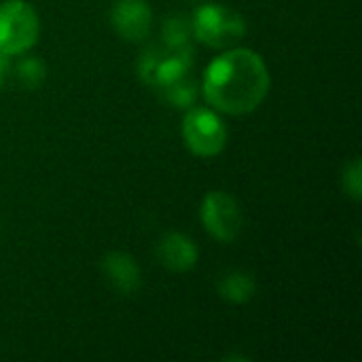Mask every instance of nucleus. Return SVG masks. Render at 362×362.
Instances as JSON below:
<instances>
[{"label":"nucleus","mask_w":362,"mask_h":362,"mask_svg":"<svg viewBox=\"0 0 362 362\" xmlns=\"http://www.w3.org/2000/svg\"><path fill=\"white\" fill-rule=\"evenodd\" d=\"M272 76L265 59L246 47H231L214 57L202 81V91L216 112L250 115L267 98Z\"/></svg>","instance_id":"nucleus-1"},{"label":"nucleus","mask_w":362,"mask_h":362,"mask_svg":"<svg viewBox=\"0 0 362 362\" xmlns=\"http://www.w3.org/2000/svg\"><path fill=\"white\" fill-rule=\"evenodd\" d=\"M193 38L212 49H229L246 34L244 17L227 4L206 2L191 15Z\"/></svg>","instance_id":"nucleus-2"},{"label":"nucleus","mask_w":362,"mask_h":362,"mask_svg":"<svg viewBox=\"0 0 362 362\" xmlns=\"http://www.w3.org/2000/svg\"><path fill=\"white\" fill-rule=\"evenodd\" d=\"M40 36V19L28 0L0 2V55L28 53Z\"/></svg>","instance_id":"nucleus-3"},{"label":"nucleus","mask_w":362,"mask_h":362,"mask_svg":"<svg viewBox=\"0 0 362 362\" xmlns=\"http://www.w3.org/2000/svg\"><path fill=\"white\" fill-rule=\"evenodd\" d=\"M182 140L197 157H216L227 146V127L214 108L191 106L182 119Z\"/></svg>","instance_id":"nucleus-4"},{"label":"nucleus","mask_w":362,"mask_h":362,"mask_svg":"<svg viewBox=\"0 0 362 362\" xmlns=\"http://www.w3.org/2000/svg\"><path fill=\"white\" fill-rule=\"evenodd\" d=\"M199 218L204 229L218 242L231 244L244 229V214L238 199L227 191H210L202 199Z\"/></svg>","instance_id":"nucleus-5"},{"label":"nucleus","mask_w":362,"mask_h":362,"mask_svg":"<svg viewBox=\"0 0 362 362\" xmlns=\"http://www.w3.org/2000/svg\"><path fill=\"white\" fill-rule=\"evenodd\" d=\"M193 64L191 47H165V49H148L140 55L138 72L140 78L157 89L182 78L189 74Z\"/></svg>","instance_id":"nucleus-6"},{"label":"nucleus","mask_w":362,"mask_h":362,"mask_svg":"<svg viewBox=\"0 0 362 362\" xmlns=\"http://www.w3.org/2000/svg\"><path fill=\"white\" fill-rule=\"evenodd\" d=\"M115 32L129 42H142L153 30V8L148 0H117L110 6Z\"/></svg>","instance_id":"nucleus-7"},{"label":"nucleus","mask_w":362,"mask_h":362,"mask_svg":"<svg viewBox=\"0 0 362 362\" xmlns=\"http://www.w3.org/2000/svg\"><path fill=\"white\" fill-rule=\"evenodd\" d=\"M157 259L165 269L176 272V274H185L197 265L199 250H197V244L187 233L168 231L157 242Z\"/></svg>","instance_id":"nucleus-8"},{"label":"nucleus","mask_w":362,"mask_h":362,"mask_svg":"<svg viewBox=\"0 0 362 362\" xmlns=\"http://www.w3.org/2000/svg\"><path fill=\"white\" fill-rule=\"evenodd\" d=\"M100 269H102L104 278L108 280V284L121 295H134L142 284L140 265L136 263V259L129 252L112 250V252L104 255L100 261Z\"/></svg>","instance_id":"nucleus-9"},{"label":"nucleus","mask_w":362,"mask_h":362,"mask_svg":"<svg viewBox=\"0 0 362 362\" xmlns=\"http://www.w3.org/2000/svg\"><path fill=\"white\" fill-rule=\"evenodd\" d=\"M216 291L223 301L233 305H244L257 295V280L250 272L244 269H231L221 276Z\"/></svg>","instance_id":"nucleus-10"},{"label":"nucleus","mask_w":362,"mask_h":362,"mask_svg":"<svg viewBox=\"0 0 362 362\" xmlns=\"http://www.w3.org/2000/svg\"><path fill=\"white\" fill-rule=\"evenodd\" d=\"M47 76V66L40 57L36 55H25L17 62V78L23 87L28 89H36L45 83Z\"/></svg>","instance_id":"nucleus-11"},{"label":"nucleus","mask_w":362,"mask_h":362,"mask_svg":"<svg viewBox=\"0 0 362 362\" xmlns=\"http://www.w3.org/2000/svg\"><path fill=\"white\" fill-rule=\"evenodd\" d=\"M193 32H191V17L174 15L163 25V40L165 47H189Z\"/></svg>","instance_id":"nucleus-12"},{"label":"nucleus","mask_w":362,"mask_h":362,"mask_svg":"<svg viewBox=\"0 0 362 362\" xmlns=\"http://www.w3.org/2000/svg\"><path fill=\"white\" fill-rule=\"evenodd\" d=\"M163 95H165V100L170 102V104H174V106H178V108H191L193 106V102H195V83H191L187 76H182V78H178V81H174V83H170V85H165L163 89Z\"/></svg>","instance_id":"nucleus-13"},{"label":"nucleus","mask_w":362,"mask_h":362,"mask_svg":"<svg viewBox=\"0 0 362 362\" xmlns=\"http://www.w3.org/2000/svg\"><path fill=\"white\" fill-rule=\"evenodd\" d=\"M341 189L352 202H361L362 197V165L361 159L354 157L344 165L341 172Z\"/></svg>","instance_id":"nucleus-14"},{"label":"nucleus","mask_w":362,"mask_h":362,"mask_svg":"<svg viewBox=\"0 0 362 362\" xmlns=\"http://www.w3.org/2000/svg\"><path fill=\"white\" fill-rule=\"evenodd\" d=\"M4 74H6V57H4V55H0V87H2Z\"/></svg>","instance_id":"nucleus-15"}]
</instances>
